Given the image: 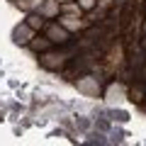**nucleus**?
<instances>
[{
	"instance_id": "f257e3e1",
	"label": "nucleus",
	"mask_w": 146,
	"mask_h": 146,
	"mask_svg": "<svg viewBox=\"0 0 146 146\" xmlns=\"http://www.w3.org/2000/svg\"><path fill=\"white\" fill-rule=\"evenodd\" d=\"M51 36H54V39H58V42H61V39H66V34H63L61 29H56V27L51 29Z\"/></svg>"
},
{
	"instance_id": "f03ea898",
	"label": "nucleus",
	"mask_w": 146,
	"mask_h": 146,
	"mask_svg": "<svg viewBox=\"0 0 146 146\" xmlns=\"http://www.w3.org/2000/svg\"><path fill=\"white\" fill-rule=\"evenodd\" d=\"M63 22H66L68 27H78V22H76V17H66V20H63Z\"/></svg>"
},
{
	"instance_id": "7ed1b4c3",
	"label": "nucleus",
	"mask_w": 146,
	"mask_h": 146,
	"mask_svg": "<svg viewBox=\"0 0 146 146\" xmlns=\"http://www.w3.org/2000/svg\"><path fill=\"white\" fill-rule=\"evenodd\" d=\"M95 0H80V7H93Z\"/></svg>"
}]
</instances>
